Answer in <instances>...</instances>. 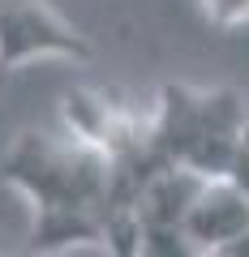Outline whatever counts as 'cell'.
Wrapping results in <instances>:
<instances>
[{"instance_id":"obj_1","label":"cell","mask_w":249,"mask_h":257,"mask_svg":"<svg viewBox=\"0 0 249 257\" xmlns=\"http://www.w3.org/2000/svg\"><path fill=\"white\" fill-rule=\"evenodd\" d=\"M0 180L30 202V248L86 244L108 236L112 159L77 133L22 128L0 155Z\"/></svg>"},{"instance_id":"obj_2","label":"cell","mask_w":249,"mask_h":257,"mask_svg":"<svg viewBox=\"0 0 249 257\" xmlns=\"http://www.w3.org/2000/svg\"><path fill=\"white\" fill-rule=\"evenodd\" d=\"M249 138L245 94L236 86H159L150 116V146L163 163L189 167L202 176H228Z\"/></svg>"},{"instance_id":"obj_3","label":"cell","mask_w":249,"mask_h":257,"mask_svg":"<svg viewBox=\"0 0 249 257\" xmlns=\"http://www.w3.org/2000/svg\"><path fill=\"white\" fill-rule=\"evenodd\" d=\"M95 47L47 0H0V73L30 60H91Z\"/></svg>"},{"instance_id":"obj_4","label":"cell","mask_w":249,"mask_h":257,"mask_svg":"<svg viewBox=\"0 0 249 257\" xmlns=\"http://www.w3.org/2000/svg\"><path fill=\"white\" fill-rule=\"evenodd\" d=\"M202 184H206L202 172H189V167H176V163L159 167L146 180V189L133 202V219H138L142 253L146 257L189 253V244H185V214H189Z\"/></svg>"},{"instance_id":"obj_5","label":"cell","mask_w":249,"mask_h":257,"mask_svg":"<svg viewBox=\"0 0 249 257\" xmlns=\"http://www.w3.org/2000/svg\"><path fill=\"white\" fill-rule=\"evenodd\" d=\"M249 236V189L232 176H206L194 206L185 214L189 253H223L232 257Z\"/></svg>"},{"instance_id":"obj_6","label":"cell","mask_w":249,"mask_h":257,"mask_svg":"<svg viewBox=\"0 0 249 257\" xmlns=\"http://www.w3.org/2000/svg\"><path fill=\"white\" fill-rule=\"evenodd\" d=\"M60 120H65L69 133L86 138L91 146H99L103 155L112 159L116 150H125L129 142H138L142 133H146L150 116H138L133 107H125L120 99H112V94H103V90L73 86V90H65V99H60Z\"/></svg>"},{"instance_id":"obj_7","label":"cell","mask_w":249,"mask_h":257,"mask_svg":"<svg viewBox=\"0 0 249 257\" xmlns=\"http://www.w3.org/2000/svg\"><path fill=\"white\" fill-rule=\"evenodd\" d=\"M198 13L219 35H232V30L249 26V0H198Z\"/></svg>"}]
</instances>
